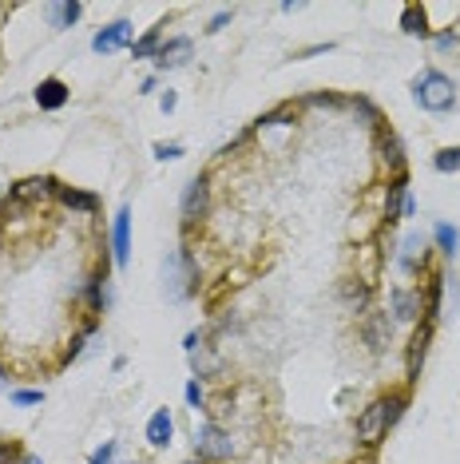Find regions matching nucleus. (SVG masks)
Here are the masks:
<instances>
[{"label": "nucleus", "instance_id": "a19ab883", "mask_svg": "<svg viewBox=\"0 0 460 464\" xmlns=\"http://www.w3.org/2000/svg\"><path fill=\"white\" fill-rule=\"evenodd\" d=\"M0 389H8V369L0 366Z\"/></svg>", "mask_w": 460, "mask_h": 464}, {"label": "nucleus", "instance_id": "39448f33", "mask_svg": "<svg viewBox=\"0 0 460 464\" xmlns=\"http://www.w3.org/2000/svg\"><path fill=\"white\" fill-rule=\"evenodd\" d=\"M413 215H416V202L408 195V175L385 179V187H381V226H393Z\"/></svg>", "mask_w": 460, "mask_h": 464}, {"label": "nucleus", "instance_id": "e433bc0d", "mask_svg": "<svg viewBox=\"0 0 460 464\" xmlns=\"http://www.w3.org/2000/svg\"><path fill=\"white\" fill-rule=\"evenodd\" d=\"M230 20H234V8H226V12H215V16H210V24H207V32H223Z\"/></svg>", "mask_w": 460, "mask_h": 464}, {"label": "nucleus", "instance_id": "f3484780", "mask_svg": "<svg viewBox=\"0 0 460 464\" xmlns=\"http://www.w3.org/2000/svg\"><path fill=\"white\" fill-rule=\"evenodd\" d=\"M147 444L151 449H171V436H175V417H171V409H155L151 413V421H147Z\"/></svg>", "mask_w": 460, "mask_h": 464}, {"label": "nucleus", "instance_id": "4468645a", "mask_svg": "<svg viewBox=\"0 0 460 464\" xmlns=\"http://www.w3.org/2000/svg\"><path fill=\"white\" fill-rule=\"evenodd\" d=\"M361 337L373 353H385V345L393 342V318H389L385 310H369V314L361 318Z\"/></svg>", "mask_w": 460, "mask_h": 464}, {"label": "nucleus", "instance_id": "7c9ffc66", "mask_svg": "<svg viewBox=\"0 0 460 464\" xmlns=\"http://www.w3.org/2000/svg\"><path fill=\"white\" fill-rule=\"evenodd\" d=\"M183 397H186V405H191V409H207V389H202V381L199 377H191V381H186V389H183Z\"/></svg>", "mask_w": 460, "mask_h": 464}, {"label": "nucleus", "instance_id": "ea45409f", "mask_svg": "<svg viewBox=\"0 0 460 464\" xmlns=\"http://www.w3.org/2000/svg\"><path fill=\"white\" fill-rule=\"evenodd\" d=\"M4 457H12V444H8V441H0V460H4Z\"/></svg>", "mask_w": 460, "mask_h": 464}, {"label": "nucleus", "instance_id": "c756f323", "mask_svg": "<svg viewBox=\"0 0 460 464\" xmlns=\"http://www.w3.org/2000/svg\"><path fill=\"white\" fill-rule=\"evenodd\" d=\"M91 334H96V318H91V322L83 326V330L75 334L72 342H67V350H64V366H72V361L80 358V353H83V345H88V337H91Z\"/></svg>", "mask_w": 460, "mask_h": 464}, {"label": "nucleus", "instance_id": "7ed1b4c3", "mask_svg": "<svg viewBox=\"0 0 460 464\" xmlns=\"http://www.w3.org/2000/svg\"><path fill=\"white\" fill-rule=\"evenodd\" d=\"M163 290L171 302H183L199 290V266H194V255L191 247H178L163 266Z\"/></svg>", "mask_w": 460, "mask_h": 464}, {"label": "nucleus", "instance_id": "cd10ccee", "mask_svg": "<svg viewBox=\"0 0 460 464\" xmlns=\"http://www.w3.org/2000/svg\"><path fill=\"white\" fill-rule=\"evenodd\" d=\"M305 107H334V112H342V107H349V96H337V91H313V96L302 99Z\"/></svg>", "mask_w": 460, "mask_h": 464}, {"label": "nucleus", "instance_id": "9d476101", "mask_svg": "<svg viewBox=\"0 0 460 464\" xmlns=\"http://www.w3.org/2000/svg\"><path fill=\"white\" fill-rule=\"evenodd\" d=\"M135 44V24L131 20H112V24H104V28L91 36V52H99V56H112L119 52V48H131Z\"/></svg>", "mask_w": 460, "mask_h": 464}, {"label": "nucleus", "instance_id": "f03ea898", "mask_svg": "<svg viewBox=\"0 0 460 464\" xmlns=\"http://www.w3.org/2000/svg\"><path fill=\"white\" fill-rule=\"evenodd\" d=\"M413 104L429 115H445L456 107V83L453 75H445L440 67H424L421 75H413Z\"/></svg>", "mask_w": 460, "mask_h": 464}, {"label": "nucleus", "instance_id": "72a5a7b5", "mask_svg": "<svg viewBox=\"0 0 460 464\" xmlns=\"http://www.w3.org/2000/svg\"><path fill=\"white\" fill-rule=\"evenodd\" d=\"M334 40H321V44H310V48H302V52H294V60H313V56H329L334 52Z\"/></svg>", "mask_w": 460, "mask_h": 464}, {"label": "nucleus", "instance_id": "393cba45", "mask_svg": "<svg viewBox=\"0 0 460 464\" xmlns=\"http://www.w3.org/2000/svg\"><path fill=\"white\" fill-rule=\"evenodd\" d=\"M342 298H345L353 310H361V314H369L373 286H369V282H361V278H345V286H342Z\"/></svg>", "mask_w": 460, "mask_h": 464}, {"label": "nucleus", "instance_id": "2f4dec72", "mask_svg": "<svg viewBox=\"0 0 460 464\" xmlns=\"http://www.w3.org/2000/svg\"><path fill=\"white\" fill-rule=\"evenodd\" d=\"M151 155H155L159 163H171V159H183V143H155V147H151Z\"/></svg>", "mask_w": 460, "mask_h": 464}, {"label": "nucleus", "instance_id": "a878e982", "mask_svg": "<svg viewBox=\"0 0 460 464\" xmlns=\"http://www.w3.org/2000/svg\"><path fill=\"white\" fill-rule=\"evenodd\" d=\"M191 369H194V377H199V381H215V374L223 369V361L210 353V345H202V350L191 353Z\"/></svg>", "mask_w": 460, "mask_h": 464}, {"label": "nucleus", "instance_id": "c9c22d12", "mask_svg": "<svg viewBox=\"0 0 460 464\" xmlns=\"http://www.w3.org/2000/svg\"><path fill=\"white\" fill-rule=\"evenodd\" d=\"M115 452H119V444H115V441H104L96 452H91L88 464H115Z\"/></svg>", "mask_w": 460, "mask_h": 464}, {"label": "nucleus", "instance_id": "bb28decb", "mask_svg": "<svg viewBox=\"0 0 460 464\" xmlns=\"http://www.w3.org/2000/svg\"><path fill=\"white\" fill-rule=\"evenodd\" d=\"M432 242H437V250L445 258H456L460 255V231L453 223H437V231H432Z\"/></svg>", "mask_w": 460, "mask_h": 464}, {"label": "nucleus", "instance_id": "412c9836", "mask_svg": "<svg viewBox=\"0 0 460 464\" xmlns=\"http://www.w3.org/2000/svg\"><path fill=\"white\" fill-rule=\"evenodd\" d=\"M83 302H88V314L99 318L107 310V270H96V274L88 278V286H83Z\"/></svg>", "mask_w": 460, "mask_h": 464}, {"label": "nucleus", "instance_id": "aec40b11", "mask_svg": "<svg viewBox=\"0 0 460 464\" xmlns=\"http://www.w3.org/2000/svg\"><path fill=\"white\" fill-rule=\"evenodd\" d=\"M401 32L413 40H432V28H429V8L424 4H405L401 8Z\"/></svg>", "mask_w": 460, "mask_h": 464}, {"label": "nucleus", "instance_id": "6ab92c4d", "mask_svg": "<svg viewBox=\"0 0 460 464\" xmlns=\"http://www.w3.org/2000/svg\"><path fill=\"white\" fill-rule=\"evenodd\" d=\"M186 60H191V40L171 36V40H163V48H159L155 67H159V72H171V67H183Z\"/></svg>", "mask_w": 460, "mask_h": 464}, {"label": "nucleus", "instance_id": "0eeeda50", "mask_svg": "<svg viewBox=\"0 0 460 464\" xmlns=\"http://www.w3.org/2000/svg\"><path fill=\"white\" fill-rule=\"evenodd\" d=\"M432 334H437V322H416L413 326V337L405 345V389H413L421 381V369H424V358H429V345H432Z\"/></svg>", "mask_w": 460, "mask_h": 464}, {"label": "nucleus", "instance_id": "423d86ee", "mask_svg": "<svg viewBox=\"0 0 460 464\" xmlns=\"http://www.w3.org/2000/svg\"><path fill=\"white\" fill-rule=\"evenodd\" d=\"M210 215V175L199 171L183 191V202H178V218H183V231H194L202 218Z\"/></svg>", "mask_w": 460, "mask_h": 464}, {"label": "nucleus", "instance_id": "20e7f679", "mask_svg": "<svg viewBox=\"0 0 460 464\" xmlns=\"http://www.w3.org/2000/svg\"><path fill=\"white\" fill-rule=\"evenodd\" d=\"M230 457H238V444H234V436H230V429H223L218 421L194 425V460L226 464Z\"/></svg>", "mask_w": 460, "mask_h": 464}, {"label": "nucleus", "instance_id": "79ce46f5", "mask_svg": "<svg viewBox=\"0 0 460 464\" xmlns=\"http://www.w3.org/2000/svg\"><path fill=\"white\" fill-rule=\"evenodd\" d=\"M20 464H44V460H40V457H24Z\"/></svg>", "mask_w": 460, "mask_h": 464}, {"label": "nucleus", "instance_id": "b1692460", "mask_svg": "<svg viewBox=\"0 0 460 464\" xmlns=\"http://www.w3.org/2000/svg\"><path fill=\"white\" fill-rule=\"evenodd\" d=\"M349 107H353V115L365 123V128H373V131L385 128V120H381V107L373 104L369 96H349Z\"/></svg>", "mask_w": 460, "mask_h": 464}, {"label": "nucleus", "instance_id": "2eb2a0df", "mask_svg": "<svg viewBox=\"0 0 460 464\" xmlns=\"http://www.w3.org/2000/svg\"><path fill=\"white\" fill-rule=\"evenodd\" d=\"M32 99H36L40 112H59V107H67V99H72V88H67L59 75H44V80L32 88Z\"/></svg>", "mask_w": 460, "mask_h": 464}, {"label": "nucleus", "instance_id": "a211bd4d", "mask_svg": "<svg viewBox=\"0 0 460 464\" xmlns=\"http://www.w3.org/2000/svg\"><path fill=\"white\" fill-rule=\"evenodd\" d=\"M445 282H448V274H445V270H432V274H429V282L421 286V290H424V322H440V302H445Z\"/></svg>", "mask_w": 460, "mask_h": 464}, {"label": "nucleus", "instance_id": "6e6552de", "mask_svg": "<svg viewBox=\"0 0 460 464\" xmlns=\"http://www.w3.org/2000/svg\"><path fill=\"white\" fill-rule=\"evenodd\" d=\"M373 151H377V163L385 171V179H397V175H408V159H405V143L393 128L373 131Z\"/></svg>", "mask_w": 460, "mask_h": 464}, {"label": "nucleus", "instance_id": "1a4fd4ad", "mask_svg": "<svg viewBox=\"0 0 460 464\" xmlns=\"http://www.w3.org/2000/svg\"><path fill=\"white\" fill-rule=\"evenodd\" d=\"M389 314H393V322L416 326L424 318V290L421 286H393L389 290Z\"/></svg>", "mask_w": 460, "mask_h": 464}, {"label": "nucleus", "instance_id": "4c0bfd02", "mask_svg": "<svg viewBox=\"0 0 460 464\" xmlns=\"http://www.w3.org/2000/svg\"><path fill=\"white\" fill-rule=\"evenodd\" d=\"M159 107H163V115H171V112H175V107H178V96H175V91H171V88H167V91H163V96H159Z\"/></svg>", "mask_w": 460, "mask_h": 464}, {"label": "nucleus", "instance_id": "f257e3e1", "mask_svg": "<svg viewBox=\"0 0 460 464\" xmlns=\"http://www.w3.org/2000/svg\"><path fill=\"white\" fill-rule=\"evenodd\" d=\"M405 409H408V389H393V393H381V397H373L361 413H357V421H353L357 449H365V452L377 449V444L389 436V429L405 417Z\"/></svg>", "mask_w": 460, "mask_h": 464}, {"label": "nucleus", "instance_id": "4be33fe9", "mask_svg": "<svg viewBox=\"0 0 460 464\" xmlns=\"http://www.w3.org/2000/svg\"><path fill=\"white\" fill-rule=\"evenodd\" d=\"M163 28H167V24L159 20V24H151V28L143 32L139 40H135V44H131V56H135V60H155L159 48H163V40H167V36H163Z\"/></svg>", "mask_w": 460, "mask_h": 464}, {"label": "nucleus", "instance_id": "ddd939ff", "mask_svg": "<svg viewBox=\"0 0 460 464\" xmlns=\"http://www.w3.org/2000/svg\"><path fill=\"white\" fill-rule=\"evenodd\" d=\"M112 263L127 266L131 263V207H119L112 215Z\"/></svg>", "mask_w": 460, "mask_h": 464}, {"label": "nucleus", "instance_id": "37998d69", "mask_svg": "<svg viewBox=\"0 0 460 464\" xmlns=\"http://www.w3.org/2000/svg\"><path fill=\"white\" fill-rule=\"evenodd\" d=\"M186 464H210V460H186Z\"/></svg>", "mask_w": 460, "mask_h": 464}, {"label": "nucleus", "instance_id": "473e14b6", "mask_svg": "<svg viewBox=\"0 0 460 464\" xmlns=\"http://www.w3.org/2000/svg\"><path fill=\"white\" fill-rule=\"evenodd\" d=\"M432 44H437V52H460V36H456L453 28L437 32V36H432Z\"/></svg>", "mask_w": 460, "mask_h": 464}, {"label": "nucleus", "instance_id": "c85d7f7f", "mask_svg": "<svg viewBox=\"0 0 460 464\" xmlns=\"http://www.w3.org/2000/svg\"><path fill=\"white\" fill-rule=\"evenodd\" d=\"M432 167H437L440 175H456L460 171V147H440L437 155H432Z\"/></svg>", "mask_w": 460, "mask_h": 464}, {"label": "nucleus", "instance_id": "9b49d317", "mask_svg": "<svg viewBox=\"0 0 460 464\" xmlns=\"http://www.w3.org/2000/svg\"><path fill=\"white\" fill-rule=\"evenodd\" d=\"M56 183L59 179H52V175H28V179H20L8 191V199H16L20 207H36V202L56 199Z\"/></svg>", "mask_w": 460, "mask_h": 464}, {"label": "nucleus", "instance_id": "5701e85b", "mask_svg": "<svg viewBox=\"0 0 460 464\" xmlns=\"http://www.w3.org/2000/svg\"><path fill=\"white\" fill-rule=\"evenodd\" d=\"M83 16V4L80 0H64V4H48V24H52L56 32H64V28H72L75 20Z\"/></svg>", "mask_w": 460, "mask_h": 464}, {"label": "nucleus", "instance_id": "f8f14e48", "mask_svg": "<svg viewBox=\"0 0 460 464\" xmlns=\"http://www.w3.org/2000/svg\"><path fill=\"white\" fill-rule=\"evenodd\" d=\"M397 270H401L405 278H416L421 270H429V242H424L421 231H413L401 242V250H397Z\"/></svg>", "mask_w": 460, "mask_h": 464}, {"label": "nucleus", "instance_id": "f704fd0d", "mask_svg": "<svg viewBox=\"0 0 460 464\" xmlns=\"http://www.w3.org/2000/svg\"><path fill=\"white\" fill-rule=\"evenodd\" d=\"M44 401V389H12V405L28 409V405H40Z\"/></svg>", "mask_w": 460, "mask_h": 464}, {"label": "nucleus", "instance_id": "dca6fc26", "mask_svg": "<svg viewBox=\"0 0 460 464\" xmlns=\"http://www.w3.org/2000/svg\"><path fill=\"white\" fill-rule=\"evenodd\" d=\"M56 202L72 215H96L99 210V195L96 191H83V187H67V183H56Z\"/></svg>", "mask_w": 460, "mask_h": 464}, {"label": "nucleus", "instance_id": "58836bf2", "mask_svg": "<svg viewBox=\"0 0 460 464\" xmlns=\"http://www.w3.org/2000/svg\"><path fill=\"white\" fill-rule=\"evenodd\" d=\"M155 83H159V80H155V75H147V80H143V83H139V96H151V91H155Z\"/></svg>", "mask_w": 460, "mask_h": 464}]
</instances>
